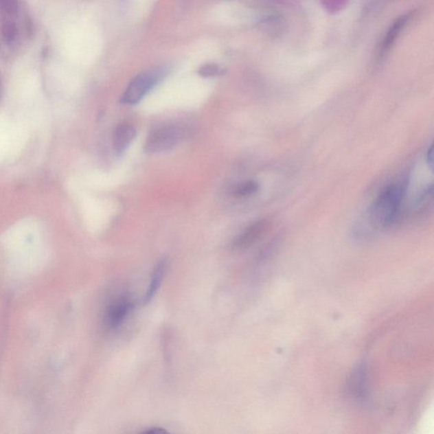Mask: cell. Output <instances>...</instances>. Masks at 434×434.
<instances>
[{"instance_id": "8992f818", "label": "cell", "mask_w": 434, "mask_h": 434, "mask_svg": "<svg viewBox=\"0 0 434 434\" xmlns=\"http://www.w3.org/2000/svg\"><path fill=\"white\" fill-rule=\"evenodd\" d=\"M135 126L129 123H122L115 130L113 135V148L115 153L122 155L128 150L130 144L136 137Z\"/></svg>"}, {"instance_id": "277c9868", "label": "cell", "mask_w": 434, "mask_h": 434, "mask_svg": "<svg viewBox=\"0 0 434 434\" xmlns=\"http://www.w3.org/2000/svg\"><path fill=\"white\" fill-rule=\"evenodd\" d=\"M271 220L260 219L246 227L233 242L235 249H245L258 242L270 229Z\"/></svg>"}, {"instance_id": "30bf717a", "label": "cell", "mask_w": 434, "mask_h": 434, "mask_svg": "<svg viewBox=\"0 0 434 434\" xmlns=\"http://www.w3.org/2000/svg\"><path fill=\"white\" fill-rule=\"evenodd\" d=\"M225 73L224 68L214 63L205 64L198 68V74L202 78H216Z\"/></svg>"}, {"instance_id": "ba28073f", "label": "cell", "mask_w": 434, "mask_h": 434, "mask_svg": "<svg viewBox=\"0 0 434 434\" xmlns=\"http://www.w3.org/2000/svg\"><path fill=\"white\" fill-rule=\"evenodd\" d=\"M350 389L352 396L363 400L366 396V369L364 366L356 368L350 380Z\"/></svg>"}, {"instance_id": "3957f363", "label": "cell", "mask_w": 434, "mask_h": 434, "mask_svg": "<svg viewBox=\"0 0 434 434\" xmlns=\"http://www.w3.org/2000/svg\"><path fill=\"white\" fill-rule=\"evenodd\" d=\"M187 130L183 126L168 125L154 130L147 137L144 150L147 153H161L172 150L182 143L187 136Z\"/></svg>"}, {"instance_id": "7c38bea8", "label": "cell", "mask_w": 434, "mask_h": 434, "mask_svg": "<svg viewBox=\"0 0 434 434\" xmlns=\"http://www.w3.org/2000/svg\"><path fill=\"white\" fill-rule=\"evenodd\" d=\"M3 36L7 41H13L17 34V28L12 23H5L3 27Z\"/></svg>"}, {"instance_id": "8fae6325", "label": "cell", "mask_w": 434, "mask_h": 434, "mask_svg": "<svg viewBox=\"0 0 434 434\" xmlns=\"http://www.w3.org/2000/svg\"><path fill=\"white\" fill-rule=\"evenodd\" d=\"M407 21V18H401L399 21L393 25L391 30L389 31V34L387 35V37L385 41V45H383V50H386L389 49L390 45H391V42L396 39L398 34H399L400 29L404 27V23Z\"/></svg>"}, {"instance_id": "5bb4252c", "label": "cell", "mask_w": 434, "mask_h": 434, "mask_svg": "<svg viewBox=\"0 0 434 434\" xmlns=\"http://www.w3.org/2000/svg\"><path fill=\"white\" fill-rule=\"evenodd\" d=\"M426 162H428L430 168H433V146L431 144L428 152H426Z\"/></svg>"}, {"instance_id": "6da1fadb", "label": "cell", "mask_w": 434, "mask_h": 434, "mask_svg": "<svg viewBox=\"0 0 434 434\" xmlns=\"http://www.w3.org/2000/svg\"><path fill=\"white\" fill-rule=\"evenodd\" d=\"M404 193L402 184L394 183L378 195L367 213L372 229H386L394 225L400 216Z\"/></svg>"}, {"instance_id": "9c48e42d", "label": "cell", "mask_w": 434, "mask_h": 434, "mask_svg": "<svg viewBox=\"0 0 434 434\" xmlns=\"http://www.w3.org/2000/svg\"><path fill=\"white\" fill-rule=\"evenodd\" d=\"M259 190V183L256 181L249 180L234 186L231 191V194L236 198H247L258 194Z\"/></svg>"}, {"instance_id": "4fadbf2b", "label": "cell", "mask_w": 434, "mask_h": 434, "mask_svg": "<svg viewBox=\"0 0 434 434\" xmlns=\"http://www.w3.org/2000/svg\"><path fill=\"white\" fill-rule=\"evenodd\" d=\"M0 6L5 12L14 13L17 9L16 0H0Z\"/></svg>"}, {"instance_id": "5b68a950", "label": "cell", "mask_w": 434, "mask_h": 434, "mask_svg": "<svg viewBox=\"0 0 434 434\" xmlns=\"http://www.w3.org/2000/svg\"><path fill=\"white\" fill-rule=\"evenodd\" d=\"M133 302L128 296H123L115 300L108 307L106 315V323L111 329H117L124 323L126 317L133 309Z\"/></svg>"}, {"instance_id": "9a60e30c", "label": "cell", "mask_w": 434, "mask_h": 434, "mask_svg": "<svg viewBox=\"0 0 434 434\" xmlns=\"http://www.w3.org/2000/svg\"><path fill=\"white\" fill-rule=\"evenodd\" d=\"M166 433L165 430H163V429H152V430H149V431H146V433Z\"/></svg>"}, {"instance_id": "7a4b0ae2", "label": "cell", "mask_w": 434, "mask_h": 434, "mask_svg": "<svg viewBox=\"0 0 434 434\" xmlns=\"http://www.w3.org/2000/svg\"><path fill=\"white\" fill-rule=\"evenodd\" d=\"M168 68L159 67L150 69L140 73L130 82L122 96V102L126 104H136L160 82L168 74Z\"/></svg>"}, {"instance_id": "52a82bcc", "label": "cell", "mask_w": 434, "mask_h": 434, "mask_svg": "<svg viewBox=\"0 0 434 434\" xmlns=\"http://www.w3.org/2000/svg\"><path fill=\"white\" fill-rule=\"evenodd\" d=\"M166 266H168V263H166L165 260H160L157 265L155 266L153 273H152L149 288H148L146 295L144 298V304L149 303L154 298L155 295L157 294L159 287L162 283L163 277H164Z\"/></svg>"}]
</instances>
